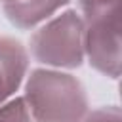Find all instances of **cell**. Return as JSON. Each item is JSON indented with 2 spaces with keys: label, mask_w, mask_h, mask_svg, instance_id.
Returning a JSON list of instances; mask_svg holds the SVG:
<instances>
[{
  "label": "cell",
  "mask_w": 122,
  "mask_h": 122,
  "mask_svg": "<svg viewBox=\"0 0 122 122\" xmlns=\"http://www.w3.org/2000/svg\"><path fill=\"white\" fill-rule=\"evenodd\" d=\"M80 122H122V114L116 105H109V107H99L92 112H86Z\"/></svg>",
  "instance_id": "cell-7"
},
{
  "label": "cell",
  "mask_w": 122,
  "mask_h": 122,
  "mask_svg": "<svg viewBox=\"0 0 122 122\" xmlns=\"http://www.w3.org/2000/svg\"><path fill=\"white\" fill-rule=\"evenodd\" d=\"M29 69L25 46L10 36H0V105L8 101L21 86Z\"/></svg>",
  "instance_id": "cell-4"
},
{
  "label": "cell",
  "mask_w": 122,
  "mask_h": 122,
  "mask_svg": "<svg viewBox=\"0 0 122 122\" xmlns=\"http://www.w3.org/2000/svg\"><path fill=\"white\" fill-rule=\"evenodd\" d=\"M29 44L38 63L78 69L84 61V21L76 10H67L34 30Z\"/></svg>",
  "instance_id": "cell-3"
},
{
  "label": "cell",
  "mask_w": 122,
  "mask_h": 122,
  "mask_svg": "<svg viewBox=\"0 0 122 122\" xmlns=\"http://www.w3.org/2000/svg\"><path fill=\"white\" fill-rule=\"evenodd\" d=\"M84 13V55L97 72L120 76V0H78Z\"/></svg>",
  "instance_id": "cell-2"
},
{
  "label": "cell",
  "mask_w": 122,
  "mask_h": 122,
  "mask_svg": "<svg viewBox=\"0 0 122 122\" xmlns=\"http://www.w3.org/2000/svg\"><path fill=\"white\" fill-rule=\"evenodd\" d=\"M0 122H38L23 97L8 99L0 105Z\"/></svg>",
  "instance_id": "cell-6"
},
{
  "label": "cell",
  "mask_w": 122,
  "mask_h": 122,
  "mask_svg": "<svg viewBox=\"0 0 122 122\" xmlns=\"http://www.w3.org/2000/svg\"><path fill=\"white\" fill-rule=\"evenodd\" d=\"M23 99L38 122H80L88 112L84 84L61 71L32 69Z\"/></svg>",
  "instance_id": "cell-1"
},
{
  "label": "cell",
  "mask_w": 122,
  "mask_h": 122,
  "mask_svg": "<svg viewBox=\"0 0 122 122\" xmlns=\"http://www.w3.org/2000/svg\"><path fill=\"white\" fill-rule=\"evenodd\" d=\"M0 2H2V4H6V2H13V0H0Z\"/></svg>",
  "instance_id": "cell-8"
},
{
  "label": "cell",
  "mask_w": 122,
  "mask_h": 122,
  "mask_svg": "<svg viewBox=\"0 0 122 122\" xmlns=\"http://www.w3.org/2000/svg\"><path fill=\"white\" fill-rule=\"evenodd\" d=\"M69 2L71 0H13L4 4V15L13 27L30 30L42 21L50 19Z\"/></svg>",
  "instance_id": "cell-5"
}]
</instances>
